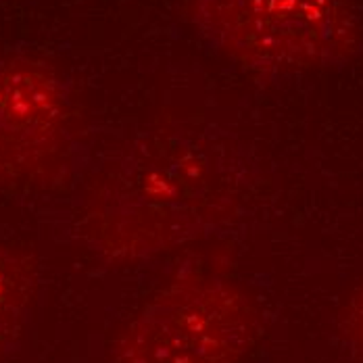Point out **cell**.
Listing matches in <instances>:
<instances>
[{"instance_id":"obj_1","label":"cell","mask_w":363,"mask_h":363,"mask_svg":"<svg viewBox=\"0 0 363 363\" xmlns=\"http://www.w3.org/2000/svg\"><path fill=\"white\" fill-rule=\"evenodd\" d=\"M251 148L218 128L146 132L94 169L77 225L96 251L143 259L234 230L251 213Z\"/></svg>"},{"instance_id":"obj_2","label":"cell","mask_w":363,"mask_h":363,"mask_svg":"<svg viewBox=\"0 0 363 363\" xmlns=\"http://www.w3.org/2000/svg\"><path fill=\"white\" fill-rule=\"evenodd\" d=\"M199 40L257 77L338 67L363 48L357 0H194Z\"/></svg>"},{"instance_id":"obj_3","label":"cell","mask_w":363,"mask_h":363,"mask_svg":"<svg viewBox=\"0 0 363 363\" xmlns=\"http://www.w3.org/2000/svg\"><path fill=\"white\" fill-rule=\"evenodd\" d=\"M257 334V313L236 282L186 276L161 291L123 332L115 363H240Z\"/></svg>"},{"instance_id":"obj_4","label":"cell","mask_w":363,"mask_h":363,"mask_svg":"<svg viewBox=\"0 0 363 363\" xmlns=\"http://www.w3.org/2000/svg\"><path fill=\"white\" fill-rule=\"evenodd\" d=\"M77 167L69 82L34 55L0 52V192L44 188Z\"/></svg>"},{"instance_id":"obj_5","label":"cell","mask_w":363,"mask_h":363,"mask_svg":"<svg viewBox=\"0 0 363 363\" xmlns=\"http://www.w3.org/2000/svg\"><path fill=\"white\" fill-rule=\"evenodd\" d=\"M38 298L36 263L23 249L0 238V363L23 347Z\"/></svg>"},{"instance_id":"obj_6","label":"cell","mask_w":363,"mask_h":363,"mask_svg":"<svg viewBox=\"0 0 363 363\" xmlns=\"http://www.w3.org/2000/svg\"><path fill=\"white\" fill-rule=\"evenodd\" d=\"M342 334L357 362L363 363V284L353 292L342 313Z\"/></svg>"},{"instance_id":"obj_7","label":"cell","mask_w":363,"mask_h":363,"mask_svg":"<svg viewBox=\"0 0 363 363\" xmlns=\"http://www.w3.org/2000/svg\"><path fill=\"white\" fill-rule=\"evenodd\" d=\"M0 2H2V0H0Z\"/></svg>"}]
</instances>
